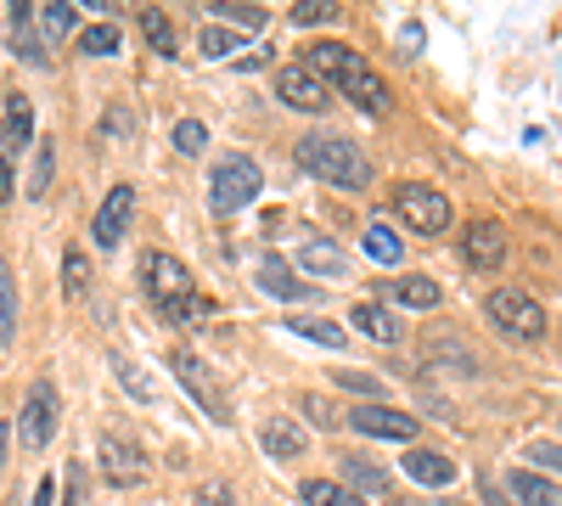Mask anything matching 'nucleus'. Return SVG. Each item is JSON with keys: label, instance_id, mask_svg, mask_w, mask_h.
<instances>
[{"label": "nucleus", "instance_id": "obj_13", "mask_svg": "<svg viewBox=\"0 0 562 506\" xmlns=\"http://www.w3.org/2000/svg\"><path fill=\"white\" fill-rule=\"evenodd\" d=\"M461 259L473 265V270H495L506 259V237H501V225L495 220H473L461 232Z\"/></svg>", "mask_w": 562, "mask_h": 506}, {"label": "nucleus", "instance_id": "obj_27", "mask_svg": "<svg viewBox=\"0 0 562 506\" xmlns=\"http://www.w3.org/2000/svg\"><path fill=\"white\" fill-rule=\"evenodd\" d=\"M18 333V282H12V265L0 259V344H12Z\"/></svg>", "mask_w": 562, "mask_h": 506}, {"label": "nucleus", "instance_id": "obj_38", "mask_svg": "<svg viewBox=\"0 0 562 506\" xmlns=\"http://www.w3.org/2000/svg\"><path fill=\"white\" fill-rule=\"evenodd\" d=\"M529 456L540 468H551V473H562V445H551V439H540V445H529Z\"/></svg>", "mask_w": 562, "mask_h": 506}, {"label": "nucleus", "instance_id": "obj_14", "mask_svg": "<svg viewBox=\"0 0 562 506\" xmlns=\"http://www.w3.org/2000/svg\"><path fill=\"white\" fill-rule=\"evenodd\" d=\"M405 479H416V484H428V490H445V484H456V462L445 450H428V445H411L405 450Z\"/></svg>", "mask_w": 562, "mask_h": 506}, {"label": "nucleus", "instance_id": "obj_47", "mask_svg": "<svg viewBox=\"0 0 562 506\" xmlns=\"http://www.w3.org/2000/svg\"><path fill=\"white\" fill-rule=\"evenodd\" d=\"M7 445L12 439H7V423H0V473H7Z\"/></svg>", "mask_w": 562, "mask_h": 506}, {"label": "nucleus", "instance_id": "obj_33", "mask_svg": "<svg viewBox=\"0 0 562 506\" xmlns=\"http://www.w3.org/2000/svg\"><path fill=\"white\" fill-rule=\"evenodd\" d=\"M63 276H68V282H63V288H68V299H85V288H90V270H85V254H79V248L63 259Z\"/></svg>", "mask_w": 562, "mask_h": 506}, {"label": "nucleus", "instance_id": "obj_4", "mask_svg": "<svg viewBox=\"0 0 562 506\" xmlns=\"http://www.w3.org/2000/svg\"><path fill=\"white\" fill-rule=\"evenodd\" d=\"M259 187H265L259 164L248 153H225L214 164V175H209V203H214V214H237V209H248L259 198Z\"/></svg>", "mask_w": 562, "mask_h": 506}, {"label": "nucleus", "instance_id": "obj_32", "mask_svg": "<svg viewBox=\"0 0 562 506\" xmlns=\"http://www.w3.org/2000/svg\"><path fill=\"white\" fill-rule=\"evenodd\" d=\"M203 147H209V130H203L198 119H180V124H175V153H186V158H198Z\"/></svg>", "mask_w": 562, "mask_h": 506}, {"label": "nucleus", "instance_id": "obj_3", "mask_svg": "<svg viewBox=\"0 0 562 506\" xmlns=\"http://www.w3.org/2000/svg\"><path fill=\"white\" fill-rule=\"evenodd\" d=\"M299 164L315 180H326V187H338V192H360L371 180V164L360 158L355 142H344V135H304V142H299Z\"/></svg>", "mask_w": 562, "mask_h": 506}, {"label": "nucleus", "instance_id": "obj_31", "mask_svg": "<svg viewBox=\"0 0 562 506\" xmlns=\"http://www.w3.org/2000/svg\"><path fill=\"white\" fill-rule=\"evenodd\" d=\"M79 52H85V57H113V52H119V29H113V23H90V29L79 34Z\"/></svg>", "mask_w": 562, "mask_h": 506}, {"label": "nucleus", "instance_id": "obj_17", "mask_svg": "<svg viewBox=\"0 0 562 506\" xmlns=\"http://www.w3.org/2000/svg\"><path fill=\"white\" fill-rule=\"evenodd\" d=\"M7 29H12V52L23 57V63H40L52 45L40 40V23H34V7H12V18H7Z\"/></svg>", "mask_w": 562, "mask_h": 506}, {"label": "nucleus", "instance_id": "obj_25", "mask_svg": "<svg viewBox=\"0 0 562 506\" xmlns=\"http://www.w3.org/2000/svg\"><path fill=\"white\" fill-rule=\"evenodd\" d=\"M506 490L518 495L524 506H562V495H557L540 473H512V479H506Z\"/></svg>", "mask_w": 562, "mask_h": 506}, {"label": "nucleus", "instance_id": "obj_11", "mask_svg": "<svg viewBox=\"0 0 562 506\" xmlns=\"http://www.w3.org/2000/svg\"><path fill=\"white\" fill-rule=\"evenodd\" d=\"M130 220H135V187H113L108 203L97 209V220H90V232H97V248H119L124 232H130Z\"/></svg>", "mask_w": 562, "mask_h": 506}, {"label": "nucleus", "instance_id": "obj_45", "mask_svg": "<svg viewBox=\"0 0 562 506\" xmlns=\"http://www.w3.org/2000/svg\"><path fill=\"white\" fill-rule=\"evenodd\" d=\"M400 45H405V52H422V23H405V34H400Z\"/></svg>", "mask_w": 562, "mask_h": 506}, {"label": "nucleus", "instance_id": "obj_36", "mask_svg": "<svg viewBox=\"0 0 562 506\" xmlns=\"http://www.w3.org/2000/svg\"><path fill=\"white\" fill-rule=\"evenodd\" d=\"M214 18H225V23H237V29H265V12L259 7H209Z\"/></svg>", "mask_w": 562, "mask_h": 506}, {"label": "nucleus", "instance_id": "obj_42", "mask_svg": "<svg viewBox=\"0 0 562 506\" xmlns=\"http://www.w3.org/2000/svg\"><path fill=\"white\" fill-rule=\"evenodd\" d=\"M299 411H310V417H315V428H333V411H326L321 400H299Z\"/></svg>", "mask_w": 562, "mask_h": 506}, {"label": "nucleus", "instance_id": "obj_34", "mask_svg": "<svg viewBox=\"0 0 562 506\" xmlns=\"http://www.w3.org/2000/svg\"><path fill=\"white\" fill-rule=\"evenodd\" d=\"M333 18H338V7H326V0H299V7H293V23H299V29L333 23Z\"/></svg>", "mask_w": 562, "mask_h": 506}, {"label": "nucleus", "instance_id": "obj_30", "mask_svg": "<svg viewBox=\"0 0 562 506\" xmlns=\"http://www.w3.org/2000/svg\"><path fill=\"white\" fill-rule=\"evenodd\" d=\"M113 372H119V383H124V389H130L135 400H147V405L158 400V383H153L147 372H140V366H130L124 355H113Z\"/></svg>", "mask_w": 562, "mask_h": 506}, {"label": "nucleus", "instance_id": "obj_41", "mask_svg": "<svg viewBox=\"0 0 562 506\" xmlns=\"http://www.w3.org/2000/svg\"><path fill=\"white\" fill-rule=\"evenodd\" d=\"M192 506H231V490L209 484V490H198V501H192Z\"/></svg>", "mask_w": 562, "mask_h": 506}, {"label": "nucleus", "instance_id": "obj_7", "mask_svg": "<svg viewBox=\"0 0 562 506\" xmlns=\"http://www.w3.org/2000/svg\"><path fill=\"white\" fill-rule=\"evenodd\" d=\"M169 366H175V378L198 394V405H203V417H209V423H231V405H225V394H220L214 372H209V366H203L192 349H175V355H169Z\"/></svg>", "mask_w": 562, "mask_h": 506}, {"label": "nucleus", "instance_id": "obj_29", "mask_svg": "<svg viewBox=\"0 0 562 506\" xmlns=\"http://www.w3.org/2000/svg\"><path fill=\"white\" fill-rule=\"evenodd\" d=\"M344 479H349L355 490H366V495H383V490H389V473L371 468L366 456H344Z\"/></svg>", "mask_w": 562, "mask_h": 506}, {"label": "nucleus", "instance_id": "obj_10", "mask_svg": "<svg viewBox=\"0 0 562 506\" xmlns=\"http://www.w3.org/2000/svg\"><path fill=\"white\" fill-rule=\"evenodd\" d=\"M102 473L119 484V490H130V484H147V456H140V445H130V439H119V434H102Z\"/></svg>", "mask_w": 562, "mask_h": 506}, {"label": "nucleus", "instance_id": "obj_23", "mask_svg": "<svg viewBox=\"0 0 562 506\" xmlns=\"http://www.w3.org/2000/svg\"><path fill=\"white\" fill-rule=\"evenodd\" d=\"M389 293H394V304H405V310H434V304L445 299L439 282H428V276H400Z\"/></svg>", "mask_w": 562, "mask_h": 506}, {"label": "nucleus", "instance_id": "obj_2", "mask_svg": "<svg viewBox=\"0 0 562 506\" xmlns=\"http://www.w3.org/2000/svg\"><path fill=\"white\" fill-rule=\"evenodd\" d=\"M140 288H147V299L169 321H209L214 315V304L198 293L192 270H186L175 254H147V259H140Z\"/></svg>", "mask_w": 562, "mask_h": 506}, {"label": "nucleus", "instance_id": "obj_12", "mask_svg": "<svg viewBox=\"0 0 562 506\" xmlns=\"http://www.w3.org/2000/svg\"><path fill=\"white\" fill-rule=\"evenodd\" d=\"M276 97L288 102V108H299V113H321L326 102H333V97H326V85H321V79H315V74L304 68V63H299V68H281V74H276Z\"/></svg>", "mask_w": 562, "mask_h": 506}, {"label": "nucleus", "instance_id": "obj_6", "mask_svg": "<svg viewBox=\"0 0 562 506\" xmlns=\"http://www.w3.org/2000/svg\"><path fill=\"white\" fill-rule=\"evenodd\" d=\"M394 203H400L411 232H422V237H445L450 232V198L445 192H434V187H400Z\"/></svg>", "mask_w": 562, "mask_h": 506}, {"label": "nucleus", "instance_id": "obj_28", "mask_svg": "<svg viewBox=\"0 0 562 506\" xmlns=\"http://www.w3.org/2000/svg\"><path fill=\"white\" fill-rule=\"evenodd\" d=\"M140 34L153 40V52H158V57H180V45H175V29H169V18H164L158 7H147V12H140Z\"/></svg>", "mask_w": 562, "mask_h": 506}, {"label": "nucleus", "instance_id": "obj_46", "mask_svg": "<svg viewBox=\"0 0 562 506\" xmlns=\"http://www.w3.org/2000/svg\"><path fill=\"white\" fill-rule=\"evenodd\" d=\"M484 506H512V501L501 495V484H495V479H484Z\"/></svg>", "mask_w": 562, "mask_h": 506}, {"label": "nucleus", "instance_id": "obj_40", "mask_svg": "<svg viewBox=\"0 0 562 506\" xmlns=\"http://www.w3.org/2000/svg\"><path fill=\"white\" fill-rule=\"evenodd\" d=\"M338 383H344V389H355V394H378V389H383L378 378H366V372H338Z\"/></svg>", "mask_w": 562, "mask_h": 506}, {"label": "nucleus", "instance_id": "obj_22", "mask_svg": "<svg viewBox=\"0 0 562 506\" xmlns=\"http://www.w3.org/2000/svg\"><path fill=\"white\" fill-rule=\"evenodd\" d=\"M366 254L378 259V265H400L405 259V243H400V232H394L389 220H371L366 225Z\"/></svg>", "mask_w": 562, "mask_h": 506}, {"label": "nucleus", "instance_id": "obj_1", "mask_svg": "<svg viewBox=\"0 0 562 506\" xmlns=\"http://www.w3.org/2000/svg\"><path fill=\"white\" fill-rule=\"evenodd\" d=\"M304 68L326 85V79H333L338 90H344V97L355 102V108H366V113H389L394 108V97H389V85H383V74L378 68H371L360 52H349V45L344 40H315L310 45V57H304Z\"/></svg>", "mask_w": 562, "mask_h": 506}, {"label": "nucleus", "instance_id": "obj_21", "mask_svg": "<svg viewBox=\"0 0 562 506\" xmlns=\"http://www.w3.org/2000/svg\"><path fill=\"white\" fill-rule=\"evenodd\" d=\"M299 501L304 506H366L349 484H333V479H304L299 484Z\"/></svg>", "mask_w": 562, "mask_h": 506}, {"label": "nucleus", "instance_id": "obj_16", "mask_svg": "<svg viewBox=\"0 0 562 506\" xmlns=\"http://www.w3.org/2000/svg\"><path fill=\"white\" fill-rule=\"evenodd\" d=\"M34 142V108H29V97H7V124H0V147H7V158L12 153H23Z\"/></svg>", "mask_w": 562, "mask_h": 506}, {"label": "nucleus", "instance_id": "obj_19", "mask_svg": "<svg viewBox=\"0 0 562 506\" xmlns=\"http://www.w3.org/2000/svg\"><path fill=\"white\" fill-rule=\"evenodd\" d=\"M299 265H304L310 276H349L344 248H338V243H326V237H310V243L299 248Z\"/></svg>", "mask_w": 562, "mask_h": 506}, {"label": "nucleus", "instance_id": "obj_8", "mask_svg": "<svg viewBox=\"0 0 562 506\" xmlns=\"http://www.w3.org/2000/svg\"><path fill=\"white\" fill-rule=\"evenodd\" d=\"M57 417H63V400H57V383H34L29 400H23V445L29 450H45L57 439Z\"/></svg>", "mask_w": 562, "mask_h": 506}, {"label": "nucleus", "instance_id": "obj_35", "mask_svg": "<svg viewBox=\"0 0 562 506\" xmlns=\"http://www.w3.org/2000/svg\"><path fill=\"white\" fill-rule=\"evenodd\" d=\"M203 52H209V57H231V52H243V34H231V29H203Z\"/></svg>", "mask_w": 562, "mask_h": 506}, {"label": "nucleus", "instance_id": "obj_43", "mask_svg": "<svg viewBox=\"0 0 562 506\" xmlns=\"http://www.w3.org/2000/svg\"><path fill=\"white\" fill-rule=\"evenodd\" d=\"M34 506H57V479H40L34 484Z\"/></svg>", "mask_w": 562, "mask_h": 506}, {"label": "nucleus", "instance_id": "obj_24", "mask_svg": "<svg viewBox=\"0 0 562 506\" xmlns=\"http://www.w3.org/2000/svg\"><path fill=\"white\" fill-rule=\"evenodd\" d=\"M34 23H40V40H45V45H57V40L74 34L79 12L68 7V0H52V7H40V12H34Z\"/></svg>", "mask_w": 562, "mask_h": 506}, {"label": "nucleus", "instance_id": "obj_5", "mask_svg": "<svg viewBox=\"0 0 562 506\" xmlns=\"http://www.w3.org/2000/svg\"><path fill=\"white\" fill-rule=\"evenodd\" d=\"M490 321L506 333V338H518V344H540L546 338V310L529 299V293H518V288H501V293H490Z\"/></svg>", "mask_w": 562, "mask_h": 506}, {"label": "nucleus", "instance_id": "obj_39", "mask_svg": "<svg viewBox=\"0 0 562 506\" xmlns=\"http://www.w3.org/2000/svg\"><path fill=\"white\" fill-rule=\"evenodd\" d=\"M57 506H85V468H79V462L68 468V495H63Z\"/></svg>", "mask_w": 562, "mask_h": 506}, {"label": "nucleus", "instance_id": "obj_15", "mask_svg": "<svg viewBox=\"0 0 562 506\" xmlns=\"http://www.w3.org/2000/svg\"><path fill=\"white\" fill-rule=\"evenodd\" d=\"M259 288L270 299H310V282H304V276H293V265L281 259V254H265L259 259Z\"/></svg>", "mask_w": 562, "mask_h": 506}, {"label": "nucleus", "instance_id": "obj_26", "mask_svg": "<svg viewBox=\"0 0 562 506\" xmlns=\"http://www.w3.org/2000/svg\"><path fill=\"white\" fill-rule=\"evenodd\" d=\"M288 327H293L299 338L321 344V349H344V344H349V333H344V327H333V321H315V315H293Z\"/></svg>", "mask_w": 562, "mask_h": 506}, {"label": "nucleus", "instance_id": "obj_18", "mask_svg": "<svg viewBox=\"0 0 562 506\" xmlns=\"http://www.w3.org/2000/svg\"><path fill=\"white\" fill-rule=\"evenodd\" d=\"M259 445H265V456H276V462H293V456H304V428L288 423V417H276V423H265Z\"/></svg>", "mask_w": 562, "mask_h": 506}, {"label": "nucleus", "instance_id": "obj_20", "mask_svg": "<svg viewBox=\"0 0 562 506\" xmlns=\"http://www.w3.org/2000/svg\"><path fill=\"white\" fill-rule=\"evenodd\" d=\"M349 321L366 333V338H378V344H400V321L383 310V304H355L349 310Z\"/></svg>", "mask_w": 562, "mask_h": 506}, {"label": "nucleus", "instance_id": "obj_44", "mask_svg": "<svg viewBox=\"0 0 562 506\" xmlns=\"http://www.w3.org/2000/svg\"><path fill=\"white\" fill-rule=\"evenodd\" d=\"M12 198V164H7V147H0V203Z\"/></svg>", "mask_w": 562, "mask_h": 506}, {"label": "nucleus", "instance_id": "obj_9", "mask_svg": "<svg viewBox=\"0 0 562 506\" xmlns=\"http://www.w3.org/2000/svg\"><path fill=\"white\" fill-rule=\"evenodd\" d=\"M349 428L366 434V439H400V445L416 439V417H411V411H394V405H355Z\"/></svg>", "mask_w": 562, "mask_h": 506}, {"label": "nucleus", "instance_id": "obj_37", "mask_svg": "<svg viewBox=\"0 0 562 506\" xmlns=\"http://www.w3.org/2000/svg\"><path fill=\"white\" fill-rule=\"evenodd\" d=\"M52 164H57V158H52V142H45L40 158H34V180H29V192H34V198H45V187H52Z\"/></svg>", "mask_w": 562, "mask_h": 506}]
</instances>
